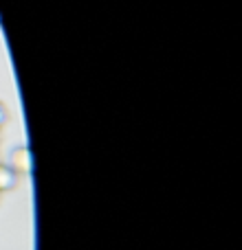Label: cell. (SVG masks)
Returning <instances> with one entry per match:
<instances>
[{"instance_id":"5","label":"cell","mask_w":242,"mask_h":250,"mask_svg":"<svg viewBox=\"0 0 242 250\" xmlns=\"http://www.w3.org/2000/svg\"><path fill=\"white\" fill-rule=\"evenodd\" d=\"M0 163H2V160H0Z\"/></svg>"},{"instance_id":"3","label":"cell","mask_w":242,"mask_h":250,"mask_svg":"<svg viewBox=\"0 0 242 250\" xmlns=\"http://www.w3.org/2000/svg\"><path fill=\"white\" fill-rule=\"evenodd\" d=\"M7 123H9V110H7V105L0 101V129H2Z\"/></svg>"},{"instance_id":"4","label":"cell","mask_w":242,"mask_h":250,"mask_svg":"<svg viewBox=\"0 0 242 250\" xmlns=\"http://www.w3.org/2000/svg\"><path fill=\"white\" fill-rule=\"evenodd\" d=\"M0 143H2V129H0Z\"/></svg>"},{"instance_id":"2","label":"cell","mask_w":242,"mask_h":250,"mask_svg":"<svg viewBox=\"0 0 242 250\" xmlns=\"http://www.w3.org/2000/svg\"><path fill=\"white\" fill-rule=\"evenodd\" d=\"M18 182H20V176L7 163H0V195L13 191L18 187Z\"/></svg>"},{"instance_id":"1","label":"cell","mask_w":242,"mask_h":250,"mask_svg":"<svg viewBox=\"0 0 242 250\" xmlns=\"http://www.w3.org/2000/svg\"><path fill=\"white\" fill-rule=\"evenodd\" d=\"M7 165L20 178L31 176V171H33V158H31L29 147L26 145H16L11 151H9V163Z\"/></svg>"}]
</instances>
